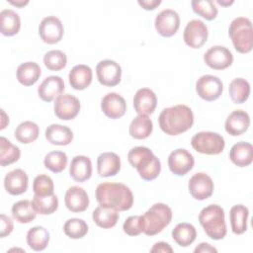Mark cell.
<instances>
[{
    "instance_id": "cell-1",
    "label": "cell",
    "mask_w": 253,
    "mask_h": 253,
    "mask_svg": "<svg viewBox=\"0 0 253 253\" xmlns=\"http://www.w3.org/2000/svg\"><path fill=\"white\" fill-rule=\"evenodd\" d=\"M95 195L100 206L119 211L129 210L133 204L132 192L127 186L122 183H101L97 186Z\"/></svg>"
},
{
    "instance_id": "cell-2",
    "label": "cell",
    "mask_w": 253,
    "mask_h": 253,
    "mask_svg": "<svg viewBox=\"0 0 253 253\" xmlns=\"http://www.w3.org/2000/svg\"><path fill=\"white\" fill-rule=\"evenodd\" d=\"M159 126L168 135H178L187 131L194 124V114L186 105L165 108L158 118Z\"/></svg>"
},
{
    "instance_id": "cell-3",
    "label": "cell",
    "mask_w": 253,
    "mask_h": 253,
    "mask_svg": "<svg viewBox=\"0 0 253 253\" xmlns=\"http://www.w3.org/2000/svg\"><path fill=\"white\" fill-rule=\"evenodd\" d=\"M129 164L136 168L139 176L145 181L155 179L161 171V163L153 152L145 146H136L127 153Z\"/></svg>"
},
{
    "instance_id": "cell-4",
    "label": "cell",
    "mask_w": 253,
    "mask_h": 253,
    "mask_svg": "<svg viewBox=\"0 0 253 253\" xmlns=\"http://www.w3.org/2000/svg\"><path fill=\"white\" fill-rule=\"evenodd\" d=\"M199 221L206 234L213 239L220 240L226 235L224 211L218 205H209L199 214Z\"/></svg>"
},
{
    "instance_id": "cell-5",
    "label": "cell",
    "mask_w": 253,
    "mask_h": 253,
    "mask_svg": "<svg viewBox=\"0 0 253 253\" xmlns=\"http://www.w3.org/2000/svg\"><path fill=\"white\" fill-rule=\"evenodd\" d=\"M228 34L236 51L248 53L253 47V29L246 17H237L229 25Z\"/></svg>"
},
{
    "instance_id": "cell-6",
    "label": "cell",
    "mask_w": 253,
    "mask_h": 253,
    "mask_svg": "<svg viewBox=\"0 0 253 253\" xmlns=\"http://www.w3.org/2000/svg\"><path fill=\"white\" fill-rule=\"evenodd\" d=\"M144 222L143 233L148 236H153L160 233L172 219L171 209L162 203H157L142 215Z\"/></svg>"
},
{
    "instance_id": "cell-7",
    "label": "cell",
    "mask_w": 253,
    "mask_h": 253,
    "mask_svg": "<svg viewBox=\"0 0 253 253\" xmlns=\"http://www.w3.org/2000/svg\"><path fill=\"white\" fill-rule=\"evenodd\" d=\"M191 145L197 152L208 155H216L223 151L225 141L217 132L200 131L192 137Z\"/></svg>"
},
{
    "instance_id": "cell-8",
    "label": "cell",
    "mask_w": 253,
    "mask_h": 253,
    "mask_svg": "<svg viewBox=\"0 0 253 253\" xmlns=\"http://www.w3.org/2000/svg\"><path fill=\"white\" fill-rule=\"evenodd\" d=\"M222 90L223 85L221 80L213 75H203L196 83L198 95L208 102L218 99L222 94Z\"/></svg>"
},
{
    "instance_id": "cell-9",
    "label": "cell",
    "mask_w": 253,
    "mask_h": 253,
    "mask_svg": "<svg viewBox=\"0 0 253 253\" xmlns=\"http://www.w3.org/2000/svg\"><path fill=\"white\" fill-rule=\"evenodd\" d=\"M208 28L201 20H191L185 27L183 39L185 43L192 48L202 47L208 40Z\"/></svg>"
},
{
    "instance_id": "cell-10",
    "label": "cell",
    "mask_w": 253,
    "mask_h": 253,
    "mask_svg": "<svg viewBox=\"0 0 253 253\" xmlns=\"http://www.w3.org/2000/svg\"><path fill=\"white\" fill-rule=\"evenodd\" d=\"M64 29L61 21L55 16H47L39 26V34L42 42L48 44L58 42L63 37Z\"/></svg>"
},
{
    "instance_id": "cell-11",
    "label": "cell",
    "mask_w": 253,
    "mask_h": 253,
    "mask_svg": "<svg viewBox=\"0 0 253 253\" xmlns=\"http://www.w3.org/2000/svg\"><path fill=\"white\" fill-rule=\"evenodd\" d=\"M96 74L98 81L108 87L118 85L122 77V68L114 60L105 59L101 60L96 66Z\"/></svg>"
},
{
    "instance_id": "cell-12",
    "label": "cell",
    "mask_w": 253,
    "mask_h": 253,
    "mask_svg": "<svg viewBox=\"0 0 253 253\" xmlns=\"http://www.w3.org/2000/svg\"><path fill=\"white\" fill-rule=\"evenodd\" d=\"M188 189L194 199L198 201H203L212 195L213 182L208 174L204 172H199L194 174L190 178L188 183Z\"/></svg>"
},
{
    "instance_id": "cell-13",
    "label": "cell",
    "mask_w": 253,
    "mask_h": 253,
    "mask_svg": "<svg viewBox=\"0 0 253 253\" xmlns=\"http://www.w3.org/2000/svg\"><path fill=\"white\" fill-rule=\"evenodd\" d=\"M204 61L212 69L222 70L232 64L233 55L225 46L214 45L206 51L204 54Z\"/></svg>"
},
{
    "instance_id": "cell-14",
    "label": "cell",
    "mask_w": 253,
    "mask_h": 253,
    "mask_svg": "<svg viewBox=\"0 0 253 253\" xmlns=\"http://www.w3.org/2000/svg\"><path fill=\"white\" fill-rule=\"evenodd\" d=\"M155 29L162 37L174 36L180 27V18L176 11L165 9L157 14L155 18Z\"/></svg>"
},
{
    "instance_id": "cell-15",
    "label": "cell",
    "mask_w": 253,
    "mask_h": 253,
    "mask_svg": "<svg viewBox=\"0 0 253 253\" xmlns=\"http://www.w3.org/2000/svg\"><path fill=\"white\" fill-rule=\"evenodd\" d=\"M193 155L184 148H178L172 151L168 157V166L170 171L177 175L183 176L194 167Z\"/></svg>"
},
{
    "instance_id": "cell-16",
    "label": "cell",
    "mask_w": 253,
    "mask_h": 253,
    "mask_svg": "<svg viewBox=\"0 0 253 253\" xmlns=\"http://www.w3.org/2000/svg\"><path fill=\"white\" fill-rule=\"evenodd\" d=\"M80 111L78 98L70 94H63L56 98L54 103V114L62 121L74 119Z\"/></svg>"
},
{
    "instance_id": "cell-17",
    "label": "cell",
    "mask_w": 253,
    "mask_h": 253,
    "mask_svg": "<svg viewBox=\"0 0 253 253\" xmlns=\"http://www.w3.org/2000/svg\"><path fill=\"white\" fill-rule=\"evenodd\" d=\"M103 113L110 119H120L126 111V103L124 97L117 93H108L101 101Z\"/></svg>"
},
{
    "instance_id": "cell-18",
    "label": "cell",
    "mask_w": 253,
    "mask_h": 253,
    "mask_svg": "<svg viewBox=\"0 0 253 253\" xmlns=\"http://www.w3.org/2000/svg\"><path fill=\"white\" fill-rule=\"evenodd\" d=\"M64 81L61 77L51 75L41 83L38 88V94L40 98L44 102H51L55 98L59 97L64 91Z\"/></svg>"
},
{
    "instance_id": "cell-19",
    "label": "cell",
    "mask_w": 253,
    "mask_h": 253,
    "mask_svg": "<svg viewBox=\"0 0 253 253\" xmlns=\"http://www.w3.org/2000/svg\"><path fill=\"white\" fill-rule=\"evenodd\" d=\"M66 208L72 212H82L89 206V198L86 191L79 186L69 187L64 196Z\"/></svg>"
},
{
    "instance_id": "cell-20",
    "label": "cell",
    "mask_w": 253,
    "mask_h": 253,
    "mask_svg": "<svg viewBox=\"0 0 253 253\" xmlns=\"http://www.w3.org/2000/svg\"><path fill=\"white\" fill-rule=\"evenodd\" d=\"M157 105L155 93L148 88H141L136 91L133 97V108L138 115H150Z\"/></svg>"
},
{
    "instance_id": "cell-21",
    "label": "cell",
    "mask_w": 253,
    "mask_h": 253,
    "mask_svg": "<svg viewBox=\"0 0 253 253\" xmlns=\"http://www.w3.org/2000/svg\"><path fill=\"white\" fill-rule=\"evenodd\" d=\"M250 126V117L243 110H234L225 121V130L232 136L244 133Z\"/></svg>"
},
{
    "instance_id": "cell-22",
    "label": "cell",
    "mask_w": 253,
    "mask_h": 253,
    "mask_svg": "<svg viewBox=\"0 0 253 253\" xmlns=\"http://www.w3.org/2000/svg\"><path fill=\"white\" fill-rule=\"evenodd\" d=\"M28 176L22 169H15L8 172L4 178L5 190L10 195H21L28 189Z\"/></svg>"
},
{
    "instance_id": "cell-23",
    "label": "cell",
    "mask_w": 253,
    "mask_h": 253,
    "mask_svg": "<svg viewBox=\"0 0 253 253\" xmlns=\"http://www.w3.org/2000/svg\"><path fill=\"white\" fill-rule=\"evenodd\" d=\"M121 159L114 152H103L97 158V171L101 177H111L119 173Z\"/></svg>"
},
{
    "instance_id": "cell-24",
    "label": "cell",
    "mask_w": 253,
    "mask_h": 253,
    "mask_svg": "<svg viewBox=\"0 0 253 253\" xmlns=\"http://www.w3.org/2000/svg\"><path fill=\"white\" fill-rule=\"evenodd\" d=\"M69 174L76 182H84L90 179L92 175V163L89 157L84 155H77L72 158Z\"/></svg>"
},
{
    "instance_id": "cell-25",
    "label": "cell",
    "mask_w": 253,
    "mask_h": 253,
    "mask_svg": "<svg viewBox=\"0 0 253 253\" xmlns=\"http://www.w3.org/2000/svg\"><path fill=\"white\" fill-rule=\"evenodd\" d=\"M229 158L238 167L249 166L253 161L252 144L245 141L235 143L229 151Z\"/></svg>"
},
{
    "instance_id": "cell-26",
    "label": "cell",
    "mask_w": 253,
    "mask_h": 253,
    "mask_svg": "<svg viewBox=\"0 0 253 253\" xmlns=\"http://www.w3.org/2000/svg\"><path fill=\"white\" fill-rule=\"evenodd\" d=\"M45 138L53 145L64 146L68 145L72 141L73 132L66 126L52 124L45 129Z\"/></svg>"
},
{
    "instance_id": "cell-27",
    "label": "cell",
    "mask_w": 253,
    "mask_h": 253,
    "mask_svg": "<svg viewBox=\"0 0 253 253\" xmlns=\"http://www.w3.org/2000/svg\"><path fill=\"white\" fill-rule=\"evenodd\" d=\"M71 87L75 90H84L92 82V69L85 64L75 65L68 74Z\"/></svg>"
},
{
    "instance_id": "cell-28",
    "label": "cell",
    "mask_w": 253,
    "mask_h": 253,
    "mask_svg": "<svg viewBox=\"0 0 253 253\" xmlns=\"http://www.w3.org/2000/svg\"><path fill=\"white\" fill-rule=\"evenodd\" d=\"M42 74L41 67L38 63L28 61L20 64L17 68V79L24 86L34 85Z\"/></svg>"
},
{
    "instance_id": "cell-29",
    "label": "cell",
    "mask_w": 253,
    "mask_h": 253,
    "mask_svg": "<svg viewBox=\"0 0 253 253\" xmlns=\"http://www.w3.org/2000/svg\"><path fill=\"white\" fill-rule=\"evenodd\" d=\"M21 28L20 16L11 9H4L0 13V31L7 37L14 36L19 33Z\"/></svg>"
},
{
    "instance_id": "cell-30",
    "label": "cell",
    "mask_w": 253,
    "mask_h": 253,
    "mask_svg": "<svg viewBox=\"0 0 253 253\" xmlns=\"http://www.w3.org/2000/svg\"><path fill=\"white\" fill-rule=\"evenodd\" d=\"M153 129L152 121L147 115H138L129 125V134L134 139L147 138Z\"/></svg>"
},
{
    "instance_id": "cell-31",
    "label": "cell",
    "mask_w": 253,
    "mask_h": 253,
    "mask_svg": "<svg viewBox=\"0 0 253 253\" xmlns=\"http://www.w3.org/2000/svg\"><path fill=\"white\" fill-rule=\"evenodd\" d=\"M93 221L101 228L114 227L119 220L118 211L100 206L96 208L92 212Z\"/></svg>"
},
{
    "instance_id": "cell-32",
    "label": "cell",
    "mask_w": 253,
    "mask_h": 253,
    "mask_svg": "<svg viewBox=\"0 0 253 253\" xmlns=\"http://www.w3.org/2000/svg\"><path fill=\"white\" fill-rule=\"evenodd\" d=\"M248 215L249 211L243 205H235L230 209L229 219L233 233L242 234L246 231Z\"/></svg>"
},
{
    "instance_id": "cell-33",
    "label": "cell",
    "mask_w": 253,
    "mask_h": 253,
    "mask_svg": "<svg viewBox=\"0 0 253 253\" xmlns=\"http://www.w3.org/2000/svg\"><path fill=\"white\" fill-rule=\"evenodd\" d=\"M172 237L178 245L187 247L195 241L197 237V231L194 225L191 223L181 222L178 223L172 230Z\"/></svg>"
},
{
    "instance_id": "cell-34",
    "label": "cell",
    "mask_w": 253,
    "mask_h": 253,
    "mask_svg": "<svg viewBox=\"0 0 253 253\" xmlns=\"http://www.w3.org/2000/svg\"><path fill=\"white\" fill-rule=\"evenodd\" d=\"M49 242V232L43 226H35L27 232V243L34 251H42Z\"/></svg>"
},
{
    "instance_id": "cell-35",
    "label": "cell",
    "mask_w": 253,
    "mask_h": 253,
    "mask_svg": "<svg viewBox=\"0 0 253 253\" xmlns=\"http://www.w3.org/2000/svg\"><path fill=\"white\" fill-rule=\"evenodd\" d=\"M11 211L13 218L20 223H29L33 221L37 215L33 203L28 200L16 202L13 205Z\"/></svg>"
},
{
    "instance_id": "cell-36",
    "label": "cell",
    "mask_w": 253,
    "mask_h": 253,
    "mask_svg": "<svg viewBox=\"0 0 253 253\" xmlns=\"http://www.w3.org/2000/svg\"><path fill=\"white\" fill-rule=\"evenodd\" d=\"M39 126L36 123L31 121H26L21 123L15 129V138L24 144L34 142L39 136Z\"/></svg>"
},
{
    "instance_id": "cell-37",
    "label": "cell",
    "mask_w": 253,
    "mask_h": 253,
    "mask_svg": "<svg viewBox=\"0 0 253 253\" xmlns=\"http://www.w3.org/2000/svg\"><path fill=\"white\" fill-rule=\"evenodd\" d=\"M229 96L235 104L244 103L250 95V84L243 78H235L229 84Z\"/></svg>"
},
{
    "instance_id": "cell-38",
    "label": "cell",
    "mask_w": 253,
    "mask_h": 253,
    "mask_svg": "<svg viewBox=\"0 0 253 253\" xmlns=\"http://www.w3.org/2000/svg\"><path fill=\"white\" fill-rule=\"evenodd\" d=\"M21 155L20 148L11 143L10 140L1 136L0 137V164L5 167L13 164L19 160Z\"/></svg>"
},
{
    "instance_id": "cell-39",
    "label": "cell",
    "mask_w": 253,
    "mask_h": 253,
    "mask_svg": "<svg viewBox=\"0 0 253 253\" xmlns=\"http://www.w3.org/2000/svg\"><path fill=\"white\" fill-rule=\"evenodd\" d=\"M32 203L37 213L43 215L54 212L58 208V199L54 194L43 197L35 195Z\"/></svg>"
},
{
    "instance_id": "cell-40",
    "label": "cell",
    "mask_w": 253,
    "mask_h": 253,
    "mask_svg": "<svg viewBox=\"0 0 253 253\" xmlns=\"http://www.w3.org/2000/svg\"><path fill=\"white\" fill-rule=\"evenodd\" d=\"M63 231L69 238L79 239L87 234L88 225L83 219L73 217L65 221L63 225Z\"/></svg>"
},
{
    "instance_id": "cell-41",
    "label": "cell",
    "mask_w": 253,
    "mask_h": 253,
    "mask_svg": "<svg viewBox=\"0 0 253 253\" xmlns=\"http://www.w3.org/2000/svg\"><path fill=\"white\" fill-rule=\"evenodd\" d=\"M67 155L63 151H51L44 157V167L53 173L62 172L67 166Z\"/></svg>"
},
{
    "instance_id": "cell-42",
    "label": "cell",
    "mask_w": 253,
    "mask_h": 253,
    "mask_svg": "<svg viewBox=\"0 0 253 253\" xmlns=\"http://www.w3.org/2000/svg\"><path fill=\"white\" fill-rule=\"evenodd\" d=\"M191 5L193 11L201 17L205 18L206 20L211 21L217 16V8L211 0H193L191 2Z\"/></svg>"
},
{
    "instance_id": "cell-43",
    "label": "cell",
    "mask_w": 253,
    "mask_h": 253,
    "mask_svg": "<svg viewBox=\"0 0 253 253\" xmlns=\"http://www.w3.org/2000/svg\"><path fill=\"white\" fill-rule=\"evenodd\" d=\"M43 63L47 69L51 71H58L65 67L67 63V56L61 50H49L43 56Z\"/></svg>"
},
{
    "instance_id": "cell-44",
    "label": "cell",
    "mask_w": 253,
    "mask_h": 253,
    "mask_svg": "<svg viewBox=\"0 0 253 253\" xmlns=\"http://www.w3.org/2000/svg\"><path fill=\"white\" fill-rule=\"evenodd\" d=\"M53 181L49 176L45 174H41L34 179L33 190L35 195L41 197L49 196L53 194Z\"/></svg>"
},
{
    "instance_id": "cell-45",
    "label": "cell",
    "mask_w": 253,
    "mask_h": 253,
    "mask_svg": "<svg viewBox=\"0 0 253 253\" xmlns=\"http://www.w3.org/2000/svg\"><path fill=\"white\" fill-rule=\"evenodd\" d=\"M124 232L129 236H136L143 232L144 222L142 215H132L127 217L123 224Z\"/></svg>"
},
{
    "instance_id": "cell-46",
    "label": "cell",
    "mask_w": 253,
    "mask_h": 253,
    "mask_svg": "<svg viewBox=\"0 0 253 253\" xmlns=\"http://www.w3.org/2000/svg\"><path fill=\"white\" fill-rule=\"evenodd\" d=\"M0 221H1V232H0V237H5L7 235H9L12 231H13V228H14V225H13V221L12 219L5 215V214H1L0 215Z\"/></svg>"
},
{
    "instance_id": "cell-47",
    "label": "cell",
    "mask_w": 253,
    "mask_h": 253,
    "mask_svg": "<svg viewBox=\"0 0 253 253\" xmlns=\"http://www.w3.org/2000/svg\"><path fill=\"white\" fill-rule=\"evenodd\" d=\"M150 252H169V253H172L173 252V249L171 248V246L166 243V242H163V241H160V242H156L153 247L150 249Z\"/></svg>"
},
{
    "instance_id": "cell-48",
    "label": "cell",
    "mask_w": 253,
    "mask_h": 253,
    "mask_svg": "<svg viewBox=\"0 0 253 253\" xmlns=\"http://www.w3.org/2000/svg\"><path fill=\"white\" fill-rule=\"evenodd\" d=\"M161 4V0H138V5L144 10H154Z\"/></svg>"
},
{
    "instance_id": "cell-49",
    "label": "cell",
    "mask_w": 253,
    "mask_h": 253,
    "mask_svg": "<svg viewBox=\"0 0 253 253\" xmlns=\"http://www.w3.org/2000/svg\"><path fill=\"white\" fill-rule=\"evenodd\" d=\"M195 253H199V252H206V253H209V252H217V250L212 247L211 244L209 243H206V242H203L201 244H199V246H197L194 250Z\"/></svg>"
},
{
    "instance_id": "cell-50",
    "label": "cell",
    "mask_w": 253,
    "mask_h": 253,
    "mask_svg": "<svg viewBox=\"0 0 253 253\" xmlns=\"http://www.w3.org/2000/svg\"><path fill=\"white\" fill-rule=\"evenodd\" d=\"M9 3L21 8V7H24L25 5H27L29 3V1H9Z\"/></svg>"
},
{
    "instance_id": "cell-51",
    "label": "cell",
    "mask_w": 253,
    "mask_h": 253,
    "mask_svg": "<svg viewBox=\"0 0 253 253\" xmlns=\"http://www.w3.org/2000/svg\"><path fill=\"white\" fill-rule=\"evenodd\" d=\"M219 5H221V6H228V5H231L232 3H233V1H230V2H224V1H220V0H217L216 1Z\"/></svg>"
},
{
    "instance_id": "cell-52",
    "label": "cell",
    "mask_w": 253,
    "mask_h": 253,
    "mask_svg": "<svg viewBox=\"0 0 253 253\" xmlns=\"http://www.w3.org/2000/svg\"><path fill=\"white\" fill-rule=\"evenodd\" d=\"M1 113H2V117H3V121L5 120V119H8V118H6V115H5V113H4V110H1ZM5 127V124L2 122V125H1V129H3Z\"/></svg>"
}]
</instances>
